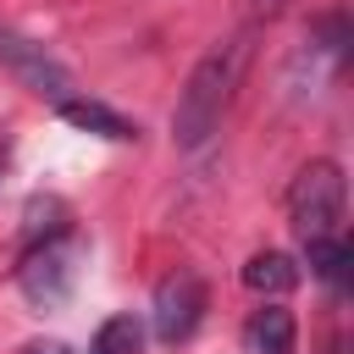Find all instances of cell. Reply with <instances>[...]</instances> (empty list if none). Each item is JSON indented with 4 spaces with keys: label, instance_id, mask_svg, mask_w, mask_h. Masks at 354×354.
Segmentation results:
<instances>
[{
    "label": "cell",
    "instance_id": "cell-1",
    "mask_svg": "<svg viewBox=\"0 0 354 354\" xmlns=\"http://www.w3.org/2000/svg\"><path fill=\"white\" fill-rule=\"evenodd\" d=\"M249 61V39H227L216 50L199 55V66L188 72L183 94H177V111H171V138L177 149H199L216 127H221V111L238 88V72Z\"/></svg>",
    "mask_w": 354,
    "mask_h": 354
},
{
    "label": "cell",
    "instance_id": "cell-2",
    "mask_svg": "<svg viewBox=\"0 0 354 354\" xmlns=\"http://www.w3.org/2000/svg\"><path fill=\"white\" fill-rule=\"evenodd\" d=\"M343 216H348V183L337 160H310L299 166V177L288 183V227L304 249L343 238Z\"/></svg>",
    "mask_w": 354,
    "mask_h": 354
},
{
    "label": "cell",
    "instance_id": "cell-3",
    "mask_svg": "<svg viewBox=\"0 0 354 354\" xmlns=\"http://www.w3.org/2000/svg\"><path fill=\"white\" fill-rule=\"evenodd\" d=\"M0 72H11L28 94H39V100H50V105L72 100V72H66L39 39H28V33L6 28V22H0Z\"/></svg>",
    "mask_w": 354,
    "mask_h": 354
},
{
    "label": "cell",
    "instance_id": "cell-4",
    "mask_svg": "<svg viewBox=\"0 0 354 354\" xmlns=\"http://www.w3.org/2000/svg\"><path fill=\"white\" fill-rule=\"evenodd\" d=\"M72 282H77V243H72V238H44V243L17 266V288H22V299L39 304V310L61 304V299L72 293Z\"/></svg>",
    "mask_w": 354,
    "mask_h": 354
},
{
    "label": "cell",
    "instance_id": "cell-5",
    "mask_svg": "<svg viewBox=\"0 0 354 354\" xmlns=\"http://www.w3.org/2000/svg\"><path fill=\"white\" fill-rule=\"evenodd\" d=\"M149 315H155V337H160V343H183V337L199 326V315H205V282H199L194 271L160 277Z\"/></svg>",
    "mask_w": 354,
    "mask_h": 354
},
{
    "label": "cell",
    "instance_id": "cell-6",
    "mask_svg": "<svg viewBox=\"0 0 354 354\" xmlns=\"http://www.w3.org/2000/svg\"><path fill=\"white\" fill-rule=\"evenodd\" d=\"M243 354H299V321L282 304H260L243 321Z\"/></svg>",
    "mask_w": 354,
    "mask_h": 354
},
{
    "label": "cell",
    "instance_id": "cell-7",
    "mask_svg": "<svg viewBox=\"0 0 354 354\" xmlns=\"http://www.w3.org/2000/svg\"><path fill=\"white\" fill-rule=\"evenodd\" d=\"M55 111H61V122H72V127H83V133H100V138H116V144L138 138V122H127L122 111H111V105H100V100L72 94V100H61Z\"/></svg>",
    "mask_w": 354,
    "mask_h": 354
},
{
    "label": "cell",
    "instance_id": "cell-8",
    "mask_svg": "<svg viewBox=\"0 0 354 354\" xmlns=\"http://www.w3.org/2000/svg\"><path fill=\"white\" fill-rule=\"evenodd\" d=\"M243 288H249V293L282 299V293L299 288V266H293L282 249H260V254H249V266H243Z\"/></svg>",
    "mask_w": 354,
    "mask_h": 354
},
{
    "label": "cell",
    "instance_id": "cell-9",
    "mask_svg": "<svg viewBox=\"0 0 354 354\" xmlns=\"http://www.w3.org/2000/svg\"><path fill=\"white\" fill-rule=\"evenodd\" d=\"M138 348H144V321L127 310V315L100 321V332H94V348H88V354H138Z\"/></svg>",
    "mask_w": 354,
    "mask_h": 354
},
{
    "label": "cell",
    "instance_id": "cell-10",
    "mask_svg": "<svg viewBox=\"0 0 354 354\" xmlns=\"http://www.w3.org/2000/svg\"><path fill=\"white\" fill-rule=\"evenodd\" d=\"M310 254V271L321 277V282H332V288H343V277H348V238H332V243H315V249H304Z\"/></svg>",
    "mask_w": 354,
    "mask_h": 354
},
{
    "label": "cell",
    "instance_id": "cell-11",
    "mask_svg": "<svg viewBox=\"0 0 354 354\" xmlns=\"http://www.w3.org/2000/svg\"><path fill=\"white\" fill-rule=\"evenodd\" d=\"M22 354H72V348H66V343H28Z\"/></svg>",
    "mask_w": 354,
    "mask_h": 354
},
{
    "label": "cell",
    "instance_id": "cell-12",
    "mask_svg": "<svg viewBox=\"0 0 354 354\" xmlns=\"http://www.w3.org/2000/svg\"><path fill=\"white\" fill-rule=\"evenodd\" d=\"M254 6H266V11H277V6H282V0H254Z\"/></svg>",
    "mask_w": 354,
    "mask_h": 354
}]
</instances>
